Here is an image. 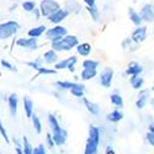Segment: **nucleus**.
<instances>
[{"label":"nucleus","instance_id":"f257e3e1","mask_svg":"<svg viewBox=\"0 0 154 154\" xmlns=\"http://www.w3.org/2000/svg\"><path fill=\"white\" fill-rule=\"evenodd\" d=\"M100 138H101L100 128L91 125L89 127V134L86 139L84 154H97L99 146H100Z\"/></svg>","mask_w":154,"mask_h":154},{"label":"nucleus","instance_id":"f03ea898","mask_svg":"<svg viewBox=\"0 0 154 154\" xmlns=\"http://www.w3.org/2000/svg\"><path fill=\"white\" fill-rule=\"evenodd\" d=\"M78 45H79L78 37L74 35H67L66 37H63L62 40L51 43V48L56 51L57 53L58 52H69L73 48H76Z\"/></svg>","mask_w":154,"mask_h":154},{"label":"nucleus","instance_id":"7ed1b4c3","mask_svg":"<svg viewBox=\"0 0 154 154\" xmlns=\"http://www.w3.org/2000/svg\"><path fill=\"white\" fill-rule=\"evenodd\" d=\"M20 30V23L15 20H10L0 23V40H8V38L15 36Z\"/></svg>","mask_w":154,"mask_h":154},{"label":"nucleus","instance_id":"20e7f679","mask_svg":"<svg viewBox=\"0 0 154 154\" xmlns=\"http://www.w3.org/2000/svg\"><path fill=\"white\" fill-rule=\"evenodd\" d=\"M40 11L41 15L43 17H49L51 15H53L56 11H58L60 9V4L57 2V0H42L40 3Z\"/></svg>","mask_w":154,"mask_h":154},{"label":"nucleus","instance_id":"39448f33","mask_svg":"<svg viewBox=\"0 0 154 154\" xmlns=\"http://www.w3.org/2000/svg\"><path fill=\"white\" fill-rule=\"evenodd\" d=\"M67 35H68L67 29L62 26V25H54L53 27L47 29V31H46V38L48 41H51V43L62 40V38L66 37Z\"/></svg>","mask_w":154,"mask_h":154},{"label":"nucleus","instance_id":"423d86ee","mask_svg":"<svg viewBox=\"0 0 154 154\" xmlns=\"http://www.w3.org/2000/svg\"><path fill=\"white\" fill-rule=\"evenodd\" d=\"M16 46L20 48L29 49V51H36L38 48V41H37V38L21 37L16 40Z\"/></svg>","mask_w":154,"mask_h":154},{"label":"nucleus","instance_id":"0eeeda50","mask_svg":"<svg viewBox=\"0 0 154 154\" xmlns=\"http://www.w3.org/2000/svg\"><path fill=\"white\" fill-rule=\"evenodd\" d=\"M149 100H150V90L149 89H142V90H139L138 99L136 100V107L138 110L144 109L149 104Z\"/></svg>","mask_w":154,"mask_h":154},{"label":"nucleus","instance_id":"6e6552de","mask_svg":"<svg viewBox=\"0 0 154 154\" xmlns=\"http://www.w3.org/2000/svg\"><path fill=\"white\" fill-rule=\"evenodd\" d=\"M70 12L66 9V8H60L58 11H56L53 15H51L48 17V21L51 23H53V25H60V22H63L64 20H66L68 16H69Z\"/></svg>","mask_w":154,"mask_h":154},{"label":"nucleus","instance_id":"1a4fd4ad","mask_svg":"<svg viewBox=\"0 0 154 154\" xmlns=\"http://www.w3.org/2000/svg\"><path fill=\"white\" fill-rule=\"evenodd\" d=\"M113 80V69L110 67H106L100 74V84L104 88H110Z\"/></svg>","mask_w":154,"mask_h":154},{"label":"nucleus","instance_id":"9d476101","mask_svg":"<svg viewBox=\"0 0 154 154\" xmlns=\"http://www.w3.org/2000/svg\"><path fill=\"white\" fill-rule=\"evenodd\" d=\"M139 15L142 17L143 22H154V10H153V5L152 4H144L140 8Z\"/></svg>","mask_w":154,"mask_h":154},{"label":"nucleus","instance_id":"9b49d317","mask_svg":"<svg viewBox=\"0 0 154 154\" xmlns=\"http://www.w3.org/2000/svg\"><path fill=\"white\" fill-rule=\"evenodd\" d=\"M146 38H147V26H143V25L142 26H139V27H137L131 35V40L136 45H139V43L144 42Z\"/></svg>","mask_w":154,"mask_h":154},{"label":"nucleus","instance_id":"f8f14e48","mask_svg":"<svg viewBox=\"0 0 154 154\" xmlns=\"http://www.w3.org/2000/svg\"><path fill=\"white\" fill-rule=\"evenodd\" d=\"M52 137H53V140L56 143V147H62L67 143V139H68V132L64 130L63 127H60L58 131L56 132H52Z\"/></svg>","mask_w":154,"mask_h":154},{"label":"nucleus","instance_id":"ddd939ff","mask_svg":"<svg viewBox=\"0 0 154 154\" xmlns=\"http://www.w3.org/2000/svg\"><path fill=\"white\" fill-rule=\"evenodd\" d=\"M143 72V67L137 62H131L126 68V74L130 76H139Z\"/></svg>","mask_w":154,"mask_h":154},{"label":"nucleus","instance_id":"4468645a","mask_svg":"<svg viewBox=\"0 0 154 154\" xmlns=\"http://www.w3.org/2000/svg\"><path fill=\"white\" fill-rule=\"evenodd\" d=\"M8 105H9V110L12 116H16L17 113V106H19V96L16 93H12L9 95L8 97Z\"/></svg>","mask_w":154,"mask_h":154},{"label":"nucleus","instance_id":"2eb2a0df","mask_svg":"<svg viewBox=\"0 0 154 154\" xmlns=\"http://www.w3.org/2000/svg\"><path fill=\"white\" fill-rule=\"evenodd\" d=\"M42 59H43V62L46 64H53L54 66V64L59 60V57H58V53L56 52V51H53L52 48H51V49L46 51V52L43 53Z\"/></svg>","mask_w":154,"mask_h":154},{"label":"nucleus","instance_id":"dca6fc26","mask_svg":"<svg viewBox=\"0 0 154 154\" xmlns=\"http://www.w3.org/2000/svg\"><path fill=\"white\" fill-rule=\"evenodd\" d=\"M83 102H84V106L86 107V110L90 112L93 116H99V115H100V107H99L97 104L90 101V100L86 99V97H83Z\"/></svg>","mask_w":154,"mask_h":154},{"label":"nucleus","instance_id":"f3484780","mask_svg":"<svg viewBox=\"0 0 154 154\" xmlns=\"http://www.w3.org/2000/svg\"><path fill=\"white\" fill-rule=\"evenodd\" d=\"M128 19L131 20V22L134 25V26H137V27L142 26L143 20H142V17H140L139 12L136 11L133 8H130V9H128Z\"/></svg>","mask_w":154,"mask_h":154},{"label":"nucleus","instance_id":"a211bd4d","mask_svg":"<svg viewBox=\"0 0 154 154\" xmlns=\"http://www.w3.org/2000/svg\"><path fill=\"white\" fill-rule=\"evenodd\" d=\"M82 83H76V82H69V80H58L56 83L57 88L60 89V90H72L74 88H78Z\"/></svg>","mask_w":154,"mask_h":154},{"label":"nucleus","instance_id":"6ab92c4d","mask_svg":"<svg viewBox=\"0 0 154 154\" xmlns=\"http://www.w3.org/2000/svg\"><path fill=\"white\" fill-rule=\"evenodd\" d=\"M46 31H47V27L45 26V25H40V26L30 29L27 31V36L31 37V38H38V37H41L42 35H46Z\"/></svg>","mask_w":154,"mask_h":154},{"label":"nucleus","instance_id":"aec40b11","mask_svg":"<svg viewBox=\"0 0 154 154\" xmlns=\"http://www.w3.org/2000/svg\"><path fill=\"white\" fill-rule=\"evenodd\" d=\"M75 49H76V53H78L79 56H82V57H88V56H90L91 51H93V47H91L90 43L84 42V43H79L78 46H76Z\"/></svg>","mask_w":154,"mask_h":154},{"label":"nucleus","instance_id":"412c9836","mask_svg":"<svg viewBox=\"0 0 154 154\" xmlns=\"http://www.w3.org/2000/svg\"><path fill=\"white\" fill-rule=\"evenodd\" d=\"M23 111H25V113H26L27 119H32L33 113H35L33 112V101L27 96L23 97Z\"/></svg>","mask_w":154,"mask_h":154},{"label":"nucleus","instance_id":"4be33fe9","mask_svg":"<svg viewBox=\"0 0 154 154\" xmlns=\"http://www.w3.org/2000/svg\"><path fill=\"white\" fill-rule=\"evenodd\" d=\"M122 119H123V112L121 110H119V109H116V110L111 111L110 113H107V121H110L112 123H117V122L122 121Z\"/></svg>","mask_w":154,"mask_h":154},{"label":"nucleus","instance_id":"5701e85b","mask_svg":"<svg viewBox=\"0 0 154 154\" xmlns=\"http://www.w3.org/2000/svg\"><path fill=\"white\" fill-rule=\"evenodd\" d=\"M130 83L132 85V88L134 90H142L143 89V85H144V79L142 76H131L130 78Z\"/></svg>","mask_w":154,"mask_h":154},{"label":"nucleus","instance_id":"b1692460","mask_svg":"<svg viewBox=\"0 0 154 154\" xmlns=\"http://www.w3.org/2000/svg\"><path fill=\"white\" fill-rule=\"evenodd\" d=\"M110 101H111V104L113 106H116L119 109H122L123 105H125V102H123V97L119 94V93H113L110 95Z\"/></svg>","mask_w":154,"mask_h":154},{"label":"nucleus","instance_id":"393cba45","mask_svg":"<svg viewBox=\"0 0 154 154\" xmlns=\"http://www.w3.org/2000/svg\"><path fill=\"white\" fill-rule=\"evenodd\" d=\"M97 75V70H91V69H83L80 73V79L83 82H88L94 79L95 76Z\"/></svg>","mask_w":154,"mask_h":154},{"label":"nucleus","instance_id":"a878e982","mask_svg":"<svg viewBox=\"0 0 154 154\" xmlns=\"http://www.w3.org/2000/svg\"><path fill=\"white\" fill-rule=\"evenodd\" d=\"M48 125H49V128L52 130V132H56V131H58L59 128H60V125H59V122H58V120H57V117H56V115H53V113H48Z\"/></svg>","mask_w":154,"mask_h":154},{"label":"nucleus","instance_id":"bb28decb","mask_svg":"<svg viewBox=\"0 0 154 154\" xmlns=\"http://www.w3.org/2000/svg\"><path fill=\"white\" fill-rule=\"evenodd\" d=\"M100 66V62L95 59H85L83 62V69H91V70H97Z\"/></svg>","mask_w":154,"mask_h":154},{"label":"nucleus","instance_id":"cd10ccee","mask_svg":"<svg viewBox=\"0 0 154 154\" xmlns=\"http://www.w3.org/2000/svg\"><path fill=\"white\" fill-rule=\"evenodd\" d=\"M31 121H32V127H33V130L36 131V133H37V134L42 133V122H41L40 117H38L36 113H33Z\"/></svg>","mask_w":154,"mask_h":154},{"label":"nucleus","instance_id":"c85d7f7f","mask_svg":"<svg viewBox=\"0 0 154 154\" xmlns=\"http://www.w3.org/2000/svg\"><path fill=\"white\" fill-rule=\"evenodd\" d=\"M33 146L31 144V142L27 139V137H22V150L23 154H33Z\"/></svg>","mask_w":154,"mask_h":154},{"label":"nucleus","instance_id":"c756f323","mask_svg":"<svg viewBox=\"0 0 154 154\" xmlns=\"http://www.w3.org/2000/svg\"><path fill=\"white\" fill-rule=\"evenodd\" d=\"M69 62H70V57L58 60V62L54 64V69H56V70H63V69H67V68H68V66H69Z\"/></svg>","mask_w":154,"mask_h":154},{"label":"nucleus","instance_id":"7c9ffc66","mask_svg":"<svg viewBox=\"0 0 154 154\" xmlns=\"http://www.w3.org/2000/svg\"><path fill=\"white\" fill-rule=\"evenodd\" d=\"M84 93H85V86H84V84H80L78 88H74V89H72V90H70V94H72L73 96L80 97V99L84 97Z\"/></svg>","mask_w":154,"mask_h":154},{"label":"nucleus","instance_id":"2f4dec72","mask_svg":"<svg viewBox=\"0 0 154 154\" xmlns=\"http://www.w3.org/2000/svg\"><path fill=\"white\" fill-rule=\"evenodd\" d=\"M21 6L26 12H33L36 9V3L32 2V0H25V2L21 4Z\"/></svg>","mask_w":154,"mask_h":154},{"label":"nucleus","instance_id":"473e14b6","mask_svg":"<svg viewBox=\"0 0 154 154\" xmlns=\"http://www.w3.org/2000/svg\"><path fill=\"white\" fill-rule=\"evenodd\" d=\"M42 62H43L42 58H37V59H35V60L26 62V66L30 67V68H32V69H35V70H38V69L42 67Z\"/></svg>","mask_w":154,"mask_h":154},{"label":"nucleus","instance_id":"72a5a7b5","mask_svg":"<svg viewBox=\"0 0 154 154\" xmlns=\"http://www.w3.org/2000/svg\"><path fill=\"white\" fill-rule=\"evenodd\" d=\"M0 64H2V67H3V68H5V69L9 70V72H14V73L17 72L16 66H14V64L10 63V62L6 60V59H2V60H0Z\"/></svg>","mask_w":154,"mask_h":154},{"label":"nucleus","instance_id":"f704fd0d","mask_svg":"<svg viewBox=\"0 0 154 154\" xmlns=\"http://www.w3.org/2000/svg\"><path fill=\"white\" fill-rule=\"evenodd\" d=\"M57 73V70L54 68H46V67H41L37 70V75H54Z\"/></svg>","mask_w":154,"mask_h":154},{"label":"nucleus","instance_id":"c9c22d12","mask_svg":"<svg viewBox=\"0 0 154 154\" xmlns=\"http://www.w3.org/2000/svg\"><path fill=\"white\" fill-rule=\"evenodd\" d=\"M86 10L89 12V15L91 16V19L97 22L99 19H100V10L97 8H86Z\"/></svg>","mask_w":154,"mask_h":154},{"label":"nucleus","instance_id":"e433bc0d","mask_svg":"<svg viewBox=\"0 0 154 154\" xmlns=\"http://www.w3.org/2000/svg\"><path fill=\"white\" fill-rule=\"evenodd\" d=\"M76 63H78V58H76L75 56H72V57H70V62H69V66H68L67 70L70 72V73H74V72H75V66H76Z\"/></svg>","mask_w":154,"mask_h":154},{"label":"nucleus","instance_id":"4c0bfd02","mask_svg":"<svg viewBox=\"0 0 154 154\" xmlns=\"http://www.w3.org/2000/svg\"><path fill=\"white\" fill-rule=\"evenodd\" d=\"M0 134H2V137L4 138V140H5L6 143H10V138H9V136H8V132H6L5 127H4L3 122H2V119H0Z\"/></svg>","mask_w":154,"mask_h":154},{"label":"nucleus","instance_id":"58836bf2","mask_svg":"<svg viewBox=\"0 0 154 154\" xmlns=\"http://www.w3.org/2000/svg\"><path fill=\"white\" fill-rule=\"evenodd\" d=\"M46 143H47V146H48L51 149L56 147V143H54V140H53L52 133H47V134H46Z\"/></svg>","mask_w":154,"mask_h":154},{"label":"nucleus","instance_id":"ea45409f","mask_svg":"<svg viewBox=\"0 0 154 154\" xmlns=\"http://www.w3.org/2000/svg\"><path fill=\"white\" fill-rule=\"evenodd\" d=\"M33 154H47V149L43 144H38L33 148Z\"/></svg>","mask_w":154,"mask_h":154},{"label":"nucleus","instance_id":"a19ab883","mask_svg":"<svg viewBox=\"0 0 154 154\" xmlns=\"http://www.w3.org/2000/svg\"><path fill=\"white\" fill-rule=\"evenodd\" d=\"M146 140L148 142V144H149V146L154 147V133L147 132V134H146Z\"/></svg>","mask_w":154,"mask_h":154},{"label":"nucleus","instance_id":"79ce46f5","mask_svg":"<svg viewBox=\"0 0 154 154\" xmlns=\"http://www.w3.org/2000/svg\"><path fill=\"white\" fill-rule=\"evenodd\" d=\"M86 4V8H97L96 5V0H83Z\"/></svg>","mask_w":154,"mask_h":154},{"label":"nucleus","instance_id":"37998d69","mask_svg":"<svg viewBox=\"0 0 154 154\" xmlns=\"http://www.w3.org/2000/svg\"><path fill=\"white\" fill-rule=\"evenodd\" d=\"M105 154H116V152H115V149L111 146H107L105 148Z\"/></svg>","mask_w":154,"mask_h":154},{"label":"nucleus","instance_id":"c03bdc74","mask_svg":"<svg viewBox=\"0 0 154 154\" xmlns=\"http://www.w3.org/2000/svg\"><path fill=\"white\" fill-rule=\"evenodd\" d=\"M33 14L36 15V20H38V19H40V17L42 16V15H41V11H40V9H37V8L35 9V11H33Z\"/></svg>","mask_w":154,"mask_h":154},{"label":"nucleus","instance_id":"a18cd8bd","mask_svg":"<svg viewBox=\"0 0 154 154\" xmlns=\"http://www.w3.org/2000/svg\"><path fill=\"white\" fill-rule=\"evenodd\" d=\"M15 152H16V154H23V150H22V146L15 147Z\"/></svg>","mask_w":154,"mask_h":154},{"label":"nucleus","instance_id":"49530a36","mask_svg":"<svg viewBox=\"0 0 154 154\" xmlns=\"http://www.w3.org/2000/svg\"><path fill=\"white\" fill-rule=\"evenodd\" d=\"M148 132L154 133V123H149V126H148Z\"/></svg>","mask_w":154,"mask_h":154},{"label":"nucleus","instance_id":"de8ad7c7","mask_svg":"<svg viewBox=\"0 0 154 154\" xmlns=\"http://www.w3.org/2000/svg\"><path fill=\"white\" fill-rule=\"evenodd\" d=\"M149 104H150L152 109L154 110V97H150V100H149Z\"/></svg>","mask_w":154,"mask_h":154},{"label":"nucleus","instance_id":"09e8293b","mask_svg":"<svg viewBox=\"0 0 154 154\" xmlns=\"http://www.w3.org/2000/svg\"><path fill=\"white\" fill-rule=\"evenodd\" d=\"M150 90H152V91H154V85L152 86V89H150Z\"/></svg>","mask_w":154,"mask_h":154},{"label":"nucleus","instance_id":"8fccbe9b","mask_svg":"<svg viewBox=\"0 0 154 154\" xmlns=\"http://www.w3.org/2000/svg\"><path fill=\"white\" fill-rule=\"evenodd\" d=\"M153 10H154V4H153Z\"/></svg>","mask_w":154,"mask_h":154}]
</instances>
